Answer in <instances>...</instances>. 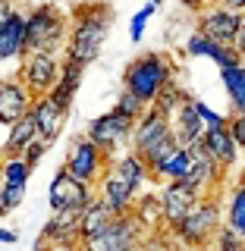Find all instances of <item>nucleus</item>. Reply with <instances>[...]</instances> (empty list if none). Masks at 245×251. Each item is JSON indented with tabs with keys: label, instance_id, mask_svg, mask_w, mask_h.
Here are the masks:
<instances>
[{
	"label": "nucleus",
	"instance_id": "f3484780",
	"mask_svg": "<svg viewBox=\"0 0 245 251\" xmlns=\"http://www.w3.org/2000/svg\"><path fill=\"white\" fill-rule=\"evenodd\" d=\"M201 148L208 151V157L223 173L236 170L239 160H242V151H239V145L233 141V135L226 132V126H223V129H204L201 132Z\"/></svg>",
	"mask_w": 245,
	"mask_h": 251
},
{
	"label": "nucleus",
	"instance_id": "dca6fc26",
	"mask_svg": "<svg viewBox=\"0 0 245 251\" xmlns=\"http://www.w3.org/2000/svg\"><path fill=\"white\" fill-rule=\"evenodd\" d=\"M28 116H31V123H35V135L41 141H47V145H54V141L60 138L63 123H66L69 113L60 110L47 94H35V98H31V107H28Z\"/></svg>",
	"mask_w": 245,
	"mask_h": 251
},
{
	"label": "nucleus",
	"instance_id": "a19ab883",
	"mask_svg": "<svg viewBox=\"0 0 245 251\" xmlns=\"http://www.w3.org/2000/svg\"><path fill=\"white\" fill-rule=\"evenodd\" d=\"M16 239H19V235H16L13 229H3V226H0V242H3V245H13Z\"/></svg>",
	"mask_w": 245,
	"mask_h": 251
},
{
	"label": "nucleus",
	"instance_id": "423d86ee",
	"mask_svg": "<svg viewBox=\"0 0 245 251\" xmlns=\"http://www.w3.org/2000/svg\"><path fill=\"white\" fill-rule=\"evenodd\" d=\"M173 129H170V116H163L161 110H154L151 104L145 107V113L132 123V135H129V148L141 157H148L151 151H157L161 145H170Z\"/></svg>",
	"mask_w": 245,
	"mask_h": 251
},
{
	"label": "nucleus",
	"instance_id": "37998d69",
	"mask_svg": "<svg viewBox=\"0 0 245 251\" xmlns=\"http://www.w3.org/2000/svg\"><path fill=\"white\" fill-rule=\"evenodd\" d=\"M6 214H10V210H6V204H3V198H0V220H3Z\"/></svg>",
	"mask_w": 245,
	"mask_h": 251
},
{
	"label": "nucleus",
	"instance_id": "0eeeda50",
	"mask_svg": "<svg viewBox=\"0 0 245 251\" xmlns=\"http://www.w3.org/2000/svg\"><path fill=\"white\" fill-rule=\"evenodd\" d=\"M145 232L148 229L141 226V220L132 214V210H126V214L110 217L104 232H101L88 248H94V251H129V248H136V245L145 242Z\"/></svg>",
	"mask_w": 245,
	"mask_h": 251
},
{
	"label": "nucleus",
	"instance_id": "f704fd0d",
	"mask_svg": "<svg viewBox=\"0 0 245 251\" xmlns=\"http://www.w3.org/2000/svg\"><path fill=\"white\" fill-rule=\"evenodd\" d=\"M192 107H195V113L201 116V123H204V129H223L226 126V116L223 113H217L211 104H204L201 98H192Z\"/></svg>",
	"mask_w": 245,
	"mask_h": 251
},
{
	"label": "nucleus",
	"instance_id": "9d476101",
	"mask_svg": "<svg viewBox=\"0 0 245 251\" xmlns=\"http://www.w3.org/2000/svg\"><path fill=\"white\" fill-rule=\"evenodd\" d=\"M189 151V170H186V182L201 195H214V192H223V182H226V173L217 167L214 160L208 157V151L201 148V138L183 145Z\"/></svg>",
	"mask_w": 245,
	"mask_h": 251
},
{
	"label": "nucleus",
	"instance_id": "f8f14e48",
	"mask_svg": "<svg viewBox=\"0 0 245 251\" xmlns=\"http://www.w3.org/2000/svg\"><path fill=\"white\" fill-rule=\"evenodd\" d=\"M201 198V192H195L186 179H167L161 182V192H157V204H161V220H163V229L176 226L189 210L195 207V201Z\"/></svg>",
	"mask_w": 245,
	"mask_h": 251
},
{
	"label": "nucleus",
	"instance_id": "49530a36",
	"mask_svg": "<svg viewBox=\"0 0 245 251\" xmlns=\"http://www.w3.org/2000/svg\"><path fill=\"white\" fill-rule=\"evenodd\" d=\"M242 154H245V151H242Z\"/></svg>",
	"mask_w": 245,
	"mask_h": 251
},
{
	"label": "nucleus",
	"instance_id": "c9c22d12",
	"mask_svg": "<svg viewBox=\"0 0 245 251\" xmlns=\"http://www.w3.org/2000/svg\"><path fill=\"white\" fill-rule=\"evenodd\" d=\"M47 151H51V145H47V141H41V138L35 135V138H31L28 145H26V148H22V151H19V154H22V160H26L28 167L35 170L38 163H41L44 157H47Z\"/></svg>",
	"mask_w": 245,
	"mask_h": 251
},
{
	"label": "nucleus",
	"instance_id": "20e7f679",
	"mask_svg": "<svg viewBox=\"0 0 245 251\" xmlns=\"http://www.w3.org/2000/svg\"><path fill=\"white\" fill-rule=\"evenodd\" d=\"M69 31V16L54 3H35L26 13V53L28 50H51L60 53Z\"/></svg>",
	"mask_w": 245,
	"mask_h": 251
},
{
	"label": "nucleus",
	"instance_id": "c03bdc74",
	"mask_svg": "<svg viewBox=\"0 0 245 251\" xmlns=\"http://www.w3.org/2000/svg\"><path fill=\"white\" fill-rule=\"evenodd\" d=\"M148 3H154V6H161V3H163V0H148Z\"/></svg>",
	"mask_w": 245,
	"mask_h": 251
},
{
	"label": "nucleus",
	"instance_id": "4468645a",
	"mask_svg": "<svg viewBox=\"0 0 245 251\" xmlns=\"http://www.w3.org/2000/svg\"><path fill=\"white\" fill-rule=\"evenodd\" d=\"M79 207H60L54 210L51 220L44 223L41 235L35 239V248L41 245H54V248H79Z\"/></svg>",
	"mask_w": 245,
	"mask_h": 251
},
{
	"label": "nucleus",
	"instance_id": "cd10ccee",
	"mask_svg": "<svg viewBox=\"0 0 245 251\" xmlns=\"http://www.w3.org/2000/svg\"><path fill=\"white\" fill-rule=\"evenodd\" d=\"M31 170L22 154H0V185H22L28 188V179H31Z\"/></svg>",
	"mask_w": 245,
	"mask_h": 251
},
{
	"label": "nucleus",
	"instance_id": "a211bd4d",
	"mask_svg": "<svg viewBox=\"0 0 245 251\" xmlns=\"http://www.w3.org/2000/svg\"><path fill=\"white\" fill-rule=\"evenodd\" d=\"M31 94L19 78H0V126H10L13 120H19L22 113H28L31 107Z\"/></svg>",
	"mask_w": 245,
	"mask_h": 251
},
{
	"label": "nucleus",
	"instance_id": "ddd939ff",
	"mask_svg": "<svg viewBox=\"0 0 245 251\" xmlns=\"http://www.w3.org/2000/svg\"><path fill=\"white\" fill-rule=\"evenodd\" d=\"M88 201H94V185L69 176L66 167H60L54 173L51 185H47V204H51V210H60V207H79L82 210Z\"/></svg>",
	"mask_w": 245,
	"mask_h": 251
},
{
	"label": "nucleus",
	"instance_id": "a18cd8bd",
	"mask_svg": "<svg viewBox=\"0 0 245 251\" xmlns=\"http://www.w3.org/2000/svg\"><path fill=\"white\" fill-rule=\"evenodd\" d=\"M236 113H239V116H242V123H245V110H236Z\"/></svg>",
	"mask_w": 245,
	"mask_h": 251
},
{
	"label": "nucleus",
	"instance_id": "c85d7f7f",
	"mask_svg": "<svg viewBox=\"0 0 245 251\" xmlns=\"http://www.w3.org/2000/svg\"><path fill=\"white\" fill-rule=\"evenodd\" d=\"M31 138H35V123H31L28 113H22L19 120H13L6 126V141H3V151L0 154H19Z\"/></svg>",
	"mask_w": 245,
	"mask_h": 251
},
{
	"label": "nucleus",
	"instance_id": "4c0bfd02",
	"mask_svg": "<svg viewBox=\"0 0 245 251\" xmlns=\"http://www.w3.org/2000/svg\"><path fill=\"white\" fill-rule=\"evenodd\" d=\"M10 13H16V0H0V22H3Z\"/></svg>",
	"mask_w": 245,
	"mask_h": 251
},
{
	"label": "nucleus",
	"instance_id": "f03ea898",
	"mask_svg": "<svg viewBox=\"0 0 245 251\" xmlns=\"http://www.w3.org/2000/svg\"><path fill=\"white\" fill-rule=\"evenodd\" d=\"M173 78H176V60L161 50H145L123 69V88L132 91L138 100L151 104L154 94Z\"/></svg>",
	"mask_w": 245,
	"mask_h": 251
},
{
	"label": "nucleus",
	"instance_id": "a878e982",
	"mask_svg": "<svg viewBox=\"0 0 245 251\" xmlns=\"http://www.w3.org/2000/svg\"><path fill=\"white\" fill-rule=\"evenodd\" d=\"M132 214L141 220V226L145 229H163V220H161V204H157V192H148V188H141L136 195V201H132Z\"/></svg>",
	"mask_w": 245,
	"mask_h": 251
},
{
	"label": "nucleus",
	"instance_id": "c756f323",
	"mask_svg": "<svg viewBox=\"0 0 245 251\" xmlns=\"http://www.w3.org/2000/svg\"><path fill=\"white\" fill-rule=\"evenodd\" d=\"M186 94H189V91H186L183 85L176 82V78H173V82H167V85H163L161 91L154 94L151 107H154V110H161L163 116H170L173 110H176V107H179V104H183V100H186Z\"/></svg>",
	"mask_w": 245,
	"mask_h": 251
},
{
	"label": "nucleus",
	"instance_id": "ea45409f",
	"mask_svg": "<svg viewBox=\"0 0 245 251\" xmlns=\"http://www.w3.org/2000/svg\"><path fill=\"white\" fill-rule=\"evenodd\" d=\"M233 44H236V50H239V60H242V66H245V28L239 31V38H236Z\"/></svg>",
	"mask_w": 245,
	"mask_h": 251
},
{
	"label": "nucleus",
	"instance_id": "7c9ffc66",
	"mask_svg": "<svg viewBox=\"0 0 245 251\" xmlns=\"http://www.w3.org/2000/svg\"><path fill=\"white\" fill-rule=\"evenodd\" d=\"M154 10H157L154 3H145L141 10L132 13V19H129V41H132V44H138L141 38H145V28H148V22H151Z\"/></svg>",
	"mask_w": 245,
	"mask_h": 251
},
{
	"label": "nucleus",
	"instance_id": "b1692460",
	"mask_svg": "<svg viewBox=\"0 0 245 251\" xmlns=\"http://www.w3.org/2000/svg\"><path fill=\"white\" fill-rule=\"evenodd\" d=\"M220 207H223V223L245 239V173L236 176V182L230 185V192H226Z\"/></svg>",
	"mask_w": 245,
	"mask_h": 251
},
{
	"label": "nucleus",
	"instance_id": "f257e3e1",
	"mask_svg": "<svg viewBox=\"0 0 245 251\" xmlns=\"http://www.w3.org/2000/svg\"><path fill=\"white\" fill-rule=\"evenodd\" d=\"M110 22H113V6L110 0H82L69 10V31L63 41V57L76 66L88 69L101 57Z\"/></svg>",
	"mask_w": 245,
	"mask_h": 251
},
{
	"label": "nucleus",
	"instance_id": "2eb2a0df",
	"mask_svg": "<svg viewBox=\"0 0 245 251\" xmlns=\"http://www.w3.org/2000/svg\"><path fill=\"white\" fill-rule=\"evenodd\" d=\"M136 195L138 192L126 182L116 170H110V163H107V170L98 176V182H94V198L104 204L110 214H126V210H132Z\"/></svg>",
	"mask_w": 245,
	"mask_h": 251
},
{
	"label": "nucleus",
	"instance_id": "6ab92c4d",
	"mask_svg": "<svg viewBox=\"0 0 245 251\" xmlns=\"http://www.w3.org/2000/svg\"><path fill=\"white\" fill-rule=\"evenodd\" d=\"M82 75H85V69L82 66H76V63H69V60H63L60 63V75H57V82L51 85L44 94L54 100L60 110H73V98H76V91H79V85H82Z\"/></svg>",
	"mask_w": 245,
	"mask_h": 251
},
{
	"label": "nucleus",
	"instance_id": "473e14b6",
	"mask_svg": "<svg viewBox=\"0 0 245 251\" xmlns=\"http://www.w3.org/2000/svg\"><path fill=\"white\" fill-rule=\"evenodd\" d=\"M145 107H148L145 100H138L136 94H132V91H126V88L120 91V98L113 100V110H120L123 116H129V120H138V116L145 113Z\"/></svg>",
	"mask_w": 245,
	"mask_h": 251
},
{
	"label": "nucleus",
	"instance_id": "72a5a7b5",
	"mask_svg": "<svg viewBox=\"0 0 245 251\" xmlns=\"http://www.w3.org/2000/svg\"><path fill=\"white\" fill-rule=\"evenodd\" d=\"M208 60H211V63H217V69H223V66H236V63H242V60H239V50H236V44H220V41H214V44H211V53H208Z\"/></svg>",
	"mask_w": 245,
	"mask_h": 251
},
{
	"label": "nucleus",
	"instance_id": "6e6552de",
	"mask_svg": "<svg viewBox=\"0 0 245 251\" xmlns=\"http://www.w3.org/2000/svg\"><path fill=\"white\" fill-rule=\"evenodd\" d=\"M132 123L129 116H123L120 110L110 107L107 113L94 116L88 123V129H85V135H88L98 148H104V151L113 157L116 151H123V148H129V135H132Z\"/></svg>",
	"mask_w": 245,
	"mask_h": 251
},
{
	"label": "nucleus",
	"instance_id": "5701e85b",
	"mask_svg": "<svg viewBox=\"0 0 245 251\" xmlns=\"http://www.w3.org/2000/svg\"><path fill=\"white\" fill-rule=\"evenodd\" d=\"M110 217H113V214H110V210L98 198L85 204V207H82V217H79V248H88L91 242L104 232V226L110 223Z\"/></svg>",
	"mask_w": 245,
	"mask_h": 251
},
{
	"label": "nucleus",
	"instance_id": "39448f33",
	"mask_svg": "<svg viewBox=\"0 0 245 251\" xmlns=\"http://www.w3.org/2000/svg\"><path fill=\"white\" fill-rule=\"evenodd\" d=\"M110 163V154L104 148H98L88 135H76L69 141V151H66V160H63V167H66L69 176L82 179V182L94 185L98 182V176L107 170Z\"/></svg>",
	"mask_w": 245,
	"mask_h": 251
},
{
	"label": "nucleus",
	"instance_id": "7ed1b4c3",
	"mask_svg": "<svg viewBox=\"0 0 245 251\" xmlns=\"http://www.w3.org/2000/svg\"><path fill=\"white\" fill-rule=\"evenodd\" d=\"M220 223H223L220 192L201 195V198L195 201V207L189 210L176 226H170V239L179 242V245H189V248H208Z\"/></svg>",
	"mask_w": 245,
	"mask_h": 251
},
{
	"label": "nucleus",
	"instance_id": "4be33fe9",
	"mask_svg": "<svg viewBox=\"0 0 245 251\" xmlns=\"http://www.w3.org/2000/svg\"><path fill=\"white\" fill-rule=\"evenodd\" d=\"M170 129H173V138H176L179 145H189V141L201 138L204 123H201V116L195 113V107H192V94H186V100L170 113Z\"/></svg>",
	"mask_w": 245,
	"mask_h": 251
},
{
	"label": "nucleus",
	"instance_id": "58836bf2",
	"mask_svg": "<svg viewBox=\"0 0 245 251\" xmlns=\"http://www.w3.org/2000/svg\"><path fill=\"white\" fill-rule=\"evenodd\" d=\"M220 6H226V10H236V13H245V0H217Z\"/></svg>",
	"mask_w": 245,
	"mask_h": 251
},
{
	"label": "nucleus",
	"instance_id": "bb28decb",
	"mask_svg": "<svg viewBox=\"0 0 245 251\" xmlns=\"http://www.w3.org/2000/svg\"><path fill=\"white\" fill-rule=\"evenodd\" d=\"M220 85H223L226 98H230V107L233 110H245V66L242 63L220 69Z\"/></svg>",
	"mask_w": 245,
	"mask_h": 251
},
{
	"label": "nucleus",
	"instance_id": "2f4dec72",
	"mask_svg": "<svg viewBox=\"0 0 245 251\" xmlns=\"http://www.w3.org/2000/svg\"><path fill=\"white\" fill-rule=\"evenodd\" d=\"M211 245H217L220 251H242L245 248V239L236 229H230L226 223H220L217 232H214V239H211Z\"/></svg>",
	"mask_w": 245,
	"mask_h": 251
},
{
	"label": "nucleus",
	"instance_id": "393cba45",
	"mask_svg": "<svg viewBox=\"0 0 245 251\" xmlns=\"http://www.w3.org/2000/svg\"><path fill=\"white\" fill-rule=\"evenodd\" d=\"M151 182H167V179H183L189 170V151L183 145H176L167 157H161L157 163H151Z\"/></svg>",
	"mask_w": 245,
	"mask_h": 251
},
{
	"label": "nucleus",
	"instance_id": "9b49d317",
	"mask_svg": "<svg viewBox=\"0 0 245 251\" xmlns=\"http://www.w3.org/2000/svg\"><path fill=\"white\" fill-rule=\"evenodd\" d=\"M19 82L31 94H44L60 75V57L51 50H28L19 57Z\"/></svg>",
	"mask_w": 245,
	"mask_h": 251
},
{
	"label": "nucleus",
	"instance_id": "1a4fd4ad",
	"mask_svg": "<svg viewBox=\"0 0 245 251\" xmlns=\"http://www.w3.org/2000/svg\"><path fill=\"white\" fill-rule=\"evenodd\" d=\"M195 28L201 35H208L211 41H220V44H233L239 38V31L245 28V13H236V10H226L220 6L217 0L208 6H201L198 16H195Z\"/></svg>",
	"mask_w": 245,
	"mask_h": 251
},
{
	"label": "nucleus",
	"instance_id": "412c9836",
	"mask_svg": "<svg viewBox=\"0 0 245 251\" xmlns=\"http://www.w3.org/2000/svg\"><path fill=\"white\" fill-rule=\"evenodd\" d=\"M110 170H116V173H120L126 182L136 188V192H141V188H148V185H151V170H148L145 157L136 154L132 148H126L123 154H113V157H110Z\"/></svg>",
	"mask_w": 245,
	"mask_h": 251
},
{
	"label": "nucleus",
	"instance_id": "79ce46f5",
	"mask_svg": "<svg viewBox=\"0 0 245 251\" xmlns=\"http://www.w3.org/2000/svg\"><path fill=\"white\" fill-rule=\"evenodd\" d=\"M208 3H214V0H183L186 10H201V6H208Z\"/></svg>",
	"mask_w": 245,
	"mask_h": 251
},
{
	"label": "nucleus",
	"instance_id": "e433bc0d",
	"mask_svg": "<svg viewBox=\"0 0 245 251\" xmlns=\"http://www.w3.org/2000/svg\"><path fill=\"white\" fill-rule=\"evenodd\" d=\"M0 198H3V204H6V210H19V204L26 201V188L22 185H0Z\"/></svg>",
	"mask_w": 245,
	"mask_h": 251
},
{
	"label": "nucleus",
	"instance_id": "aec40b11",
	"mask_svg": "<svg viewBox=\"0 0 245 251\" xmlns=\"http://www.w3.org/2000/svg\"><path fill=\"white\" fill-rule=\"evenodd\" d=\"M26 53V13H10L0 22V63L19 60Z\"/></svg>",
	"mask_w": 245,
	"mask_h": 251
}]
</instances>
